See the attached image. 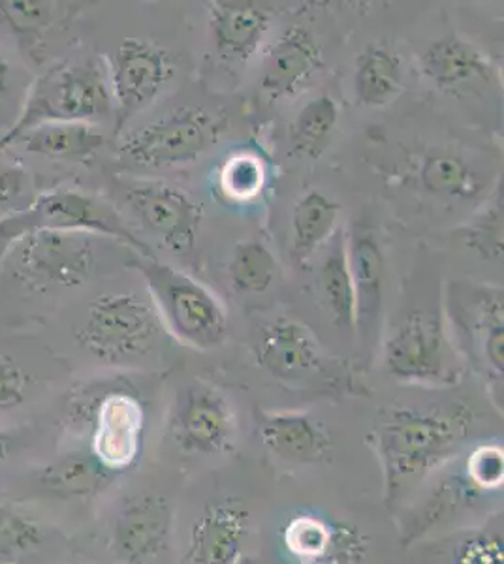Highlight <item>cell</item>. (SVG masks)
Wrapping results in <instances>:
<instances>
[{"label": "cell", "instance_id": "cell-23", "mask_svg": "<svg viewBox=\"0 0 504 564\" xmlns=\"http://www.w3.org/2000/svg\"><path fill=\"white\" fill-rule=\"evenodd\" d=\"M403 61L386 44L365 45L354 63V95L365 108H384L401 95Z\"/></svg>", "mask_w": 504, "mask_h": 564}, {"label": "cell", "instance_id": "cell-3", "mask_svg": "<svg viewBox=\"0 0 504 564\" xmlns=\"http://www.w3.org/2000/svg\"><path fill=\"white\" fill-rule=\"evenodd\" d=\"M148 286L151 303L160 324L186 347L215 350L228 335V316L217 295L157 258L138 257L130 260Z\"/></svg>", "mask_w": 504, "mask_h": 564}, {"label": "cell", "instance_id": "cell-35", "mask_svg": "<svg viewBox=\"0 0 504 564\" xmlns=\"http://www.w3.org/2000/svg\"><path fill=\"white\" fill-rule=\"evenodd\" d=\"M467 243L484 258L503 257V204L495 202L467 230Z\"/></svg>", "mask_w": 504, "mask_h": 564}, {"label": "cell", "instance_id": "cell-9", "mask_svg": "<svg viewBox=\"0 0 504 564\" xmlns=\"http://www.w3.org/2000/svg\"><path fill=\"white\" fill-rule=\"evenodd\" d=\"M114 102L116 134L128 121L149 108L167 89L173 65L164 47L148 39H125L109 57H104Z\"/></svg>", "mask_w": 504, "mask_h": 564}, {"label": "cell", "instance_id": "cell-27", "mask_svg": "<svg viewBox=\"0 0 504 564\" xmlns=\"http://www.w3.org/2000/svg\"><path fill=\"white\" fill-rule=\"evenodd\" d=\"M339 106L330 95L313 98L290 124V145L298 156L320 159L330 148L339 127Z\"/></svg>", "mask_w": 504, "mask_h": 564}, {"label": "cell", "instance_id": "cell-16", "mask_svg": "<svg viewBox=\"0 0 504 564\" xmlns=\"http://www.w3.org/2000/svg\"><path fill=\"white\" fill-rule=\"evenodd\" d=\"M256 361L281 382H303L326 369V358L309 327L292 318H277L256 340Z\"/></svg>", "mask_w": 504, "mask_h": 564}, {"label": "cell", "instance_id": "cell-31", "mask_svg": "<svg viewBox=\"0 0 504 564\" xmlns=\"http://www.w3.org/2000/svg\"><path fill=\"white\" fill-rule=\"evenodd\" d=\"M266 170L256 154L237 153L228 156L218 174V188L226 199L247 204L262 193Z\"/></svg>", "mask_w": 504, "mask_h": 564}, {"label": "cell", "instance_id": "cell-12", "mask_svg": "<svg viewBox=\"0 0 504 564\" xmlns=\"http://www.w3.org/2000/svg\"><path fill=\"white\" fill-rule=\"evenodd\" d=\"M279 539L294 564H362L369 552V539L360 527L319 510L288 518Z\"/></svg>", "mask_w": 504, "mask_h": 564}, {"label": "cell", "instance_id": "cell-2", "mask_svg": "<svg viewBox=\"0 0 504 564\" xmlns=\"http://www.w3.org/2000/svg\"><path fill=\"white\" fill-rule=\"evenodd\" d=\"M109 116H114V102L104 57L61 63L36 77L20 116L0 134V151L12 148L21 135L47 122L98 124Z\"/></svg>", "mask_w": 504, "mask_h": 564}, {"label": "cell", "instance_id": "cell-30", "mask_svg": "<svg viewBox=\"0 0 504 564\" xmlns=\"http://www.w3.org/2000/svg\"><path fill=\"white\" fill-rule=\"evenodd\" d=\"M44 531L36 521L0 502V564L18 563L39 550Z\"/></svg>", "mask_w": 504, "mask_h": 564}, {"label": "cell", "instance_id": "cell-13", "mask_svg": "<svg viewBox=\"0 0 504 564\" xmlns=\"http://www.w3.org/2000/svg\"><path fill=\"white\" fill-rule=\"evenodd\" d=\"M82 411L90 423V454L114 475L135 465L146 425L140 399L125 390H109L85 401Z\"/></svg>", "mask_w": 504, "mask_h": 564}, {"label": "cell", "instance_id": "cell-14", "mask_svg": "<svg viewBox=\"0 0 504 564\" xmlns=\"http://www.w3.org/2000/svg\"><path fill=\"white\" fill-rule=\"evenodd\" d=\"M173 508L162 495H136L122 502L111 531V552L122 564H154L167 552Z\"/></svg>", "mask_w": 504, "mask_h": 564}, {"label": "cell", "instance_id": "cell-20", "mask_svg": "<svg viewBox=\"0 0 504 564\" xmlns=\"http://www.w3.org/2000/svg\"><path fill=\"white\" fill-rule=\"evenodd\" d=\"M421 72L437 89L461 93L492 82L493 66L469 40L448 34L421 55Z\"/></svg>", "mask_w": 504, "mask_h": 564}, {"label": "cell", "instance_id": "cell-7", "mask_svg": "<svg viewBox=\"0 0 504 564\" xmlns=\"http://www.w3.org/2000/svg\"><path fill=\"white\" fill-rule=\"evenodd\" d=\"M95 243L96 236L84 231H29L10 245L4 258L21 286L45 294L87 282L95 270Z\"/></svg>", "mask_w": 504, "mask_h": 564}, {"label": "cell", "instance_id": "cell-32", "mask_svg": "<svg viewBox=\"0 0 504 564\" xmlns=\"http://www.w3.org/2000/svg\"><path fill=\"white\" fill-rule=\"evenodd\" d=\"M57 4L53 2H32V0H7L0 2V21L12 29L18 39L29 44L44 39V34L57 21Z\"/></svg>", "mask_w": 504, "mask_h": 564}, {"label": "cell", "instance_id": "cell-33", "mask_svg": "<svg viewBox=\"0 0 504 564\" xmlns=\"http://www.w3.org/2000/svg\"><path fill=\"white\" fill-rule=\"evenodd\" d=\"M480 327H482V352L485 364L497 377H503L504 369V324L503 292L490 294L480 302Z\"/></svg>", "mask_w": 504, "mask_h": 564}, {"label": "cell", "instance_id": "cell-25", "mask_svg": "<svg viewBox=\"0 0 504 564\" xmlns=\"http://www.w3.org/2000/svg\"><path fill=\"white\" fill-rule=\"evenodd\" d=\"M320 302L326 308L333 326L356 332V292L352 282L346 236L339 231L335 245L328 252L319 270Z\"/></svg>", "mask_w": 504, "mask_h": 564}, {"label": "cell", "instance_id": "cell-4", "mask_svg": "<svg viewBox=\"0 0 504 564\" xmlns=\"http://www.w3.org/2000/svg\"><path fill=\"white\" fill-rule=\"evenodd\" d=\"M36 230L84 231L96 238L117 239L138 250L140 257L153 258L146 241L128 228L116 207L76 188L39 194L20 212L0 217V249H4V257L13 241Z\"/></svg>", "mask_w": 504, "mask_h": 564}, {"label": "cell", "instance_id": "cell-11", "mask_svg": "<svg viewBox=\"0 0 504 564\" xmlns=\"http://www.w3.org/2000/svg\"><path fill=\"white\" fill-rule=\"evenodd\" d=\"M179 448L196 456H223L236 448L237 420L230 399L207 382L186 386L172 417Z\"/></svg>", "mask_w": 504, "mask_h": 564}, {"label": "cell", "instance_id": "cell-37", "mask_svg": "<svg viewBox=\"0 0 504 564\" xmlns=\"http://www.w3.org/2000/svg\"><path fill=\"white\" fill-rule=\"evenodd\" d=\"M29 388V375L25 369L10 358L0 354V411H10L25 401Z\"/></svg>", "mask_w": 504, "mask_h": 564}, {"label": "cell", "instance_id": "cell-5", "mask_svg": "<svg viewBox=\"0 0 504 564\" xmlns=\"http://www.w3.org/2000/svg\"><path fill=\"white\" fill-rule=\"evenodd\" d=\"M160 326L153 303L146 297L135 292L104 294L89 303L76 327V340L106 364H128L154 347Z\"/></svg>", "mask_w": 504, "mask_h": 564}, {"label": "cell", "instance_id": "cell-24", "mask_svg": "<svg viewBox=\"0 0 504 564\" xmlns=\"http://www.w3.org/2000/svg\"><path fill=\"white\" fill-rule=\"evenodd\" d=\"M339 215L337 202L320 191H309L298 198L290 218V247L296 262H309L335 236Z\"/></svg>", "mask_w": 504, "mask_h": 564}, {"label": "cell", "instance_id": "cell-29", "mask_svg": "<svg viewBox=\"0 0 504 564\" xmlns=\"http://www.w3.org/2000/svg\"><path fill=\"white\" fill-rule=\"evenodd\" d=\"M421 185L439 198L467 199L480 193L479 177L461 156L429 154L420 172Z\"/></svg>", "mask_w": 504, "mask_h": 564}, {"label": "cell", "instance_id": "cell-22", "mask_svg": "<svg viewBox=\"0 0 504 564\" xmlns=\"http://www.w3.org/2000/svg\"><path fill=\"white\" fill-rule=\"evenodd\" d=\"M108 138L89 122H47L21 135L15 145L26 153L58 162H89Z\"/></svg>", "mask_w": 504, "mask_h": 564}, {"label": "cell", "instance_id": "cell-8", "mask_svg": "<svg viewBox=\"0 0 504 564\" xmlns=\"http://www.w3.org/2000/svg\"><path fill=\"white\" fill-rule=\"evenodd\" d=\"M383 364L392 379L412 386L447 388L458 384L463 372L441 322L421 311L389 332Z\"/></svg>", "mask_w": 504, "mask_h": 564}, {"label": "cell", "instance_id": "cell-10", "mask_svg": "<svg viewBox=\"0 0 504 564\" xmlns=\"http://www.w3.org/2000/svg\"><path fill=\"white\" fill-rule=\"evenodd\" d=\"M130 212L173 254H189L196 247L204 207L191 194L167 181L132 180L122 183Z\"/></svg>", "mask_w": 504, "mask_h": 564}, {"label": "cell", "instance_id": "cell-18", "mask_svg": "<svg viewBox=\"0 0 504 564\" xmlns=\"http://www.w3.org/2000/svg\"><path fill=\"white\" fill-rule=\"evenodd\" d=\"M249 531V510L242 500L213 502L192 525L186 564H242Z\"/></svg>", "mask_w": 504, "mask_h": 564}, {"label": "cell", "instance_id": "cell-34", "mask_svg": "<svg viewBox=\"0 0 504 564\" xmlns=\"http://www.w3.org/2000/svg\"><path fill=\"white\" fill-rule=\"evenodd\" d=\"M467 488L473 491H498L504 481V452L498 444H480L465 462Z\"/></svg>", "mask_w": 504, "mask_h": 564}, {"label": "cell", "instance_id": "cell-28", "mask_svg": "<svg viewBox=\"0 0 504 564\" xmlns=\"http://www.w3.org/2000/svg\"><path fill=\"white\" fill-rule=\"evenodd\" d=\"M277 260L260 241H239L232 250L228 276L239 294L258 295L271 289L277 279Z\"/></svg>", "mask_w": 504, "mask_h": 564}, {"label": "cell", "instance_id": "cell-15", "mask_svg": "<svg viewBox=\"0 0 504 564\" xmlns=\"http://www.w3.org/2000/svg\"><path fill=\"white\" fill-rule=\"evenodd\" d=\"M324 68V47L305 23H294L271 45L264 57L260 90L274 102L303 93Z\"/></svg>", "mask_w": 504, "mask_h": 564}, {"label": "cell", "instance_id": "cell-40", "mask_svg": "<svg viewBox=\"0 0 504 564\" xmlns=\"http://www.w3.org/2000/svg\"><path fill=\"white\" fill-rule=\"evenodd\" d=\"M12 452V438L4 431H0V463L7 462Z\"/></svg>", "mask_w": 504, "mask_h": 564}, {"label": "cell", "instance_id": "cell-17", "mask_svg": "<svg viewBox=\"0 0 504 564\" xmlns=\"http://www.w3.org/2000/svg\"><path fill=\"white\" fill-rule=\"evenodd\" d=\"M258 436L281 462L296 467L322 465L332 459V435L319 417L309 412H258Z\"/></svg>", "mask_w": 504, "mask_h": 564}, {"label": "cell", "instance_id": "cell-36", "mask_svg": "<svg viewBox=\"0 0 504 564\" xmlns=\"http://www.w3.org/2000/svg\"><path fill=\"white\" fill-rule=\"evenodd\" d=\"M453 564H504L503 536L497 532L467 536L453 553Z\"/></svg>", "mask_w": 504, "mask_h": 564}, {"label": "cell", "instance_id": "cell-38", "mask_svg": "<svg viewBox=\"0 0 504 564\" xmlns=\"http://www.w3.org/2000/svg\"><path fill=\"white\" fill-rule=\"evenodd\" d=\"M31 188L25 170L15 164H0V217L20 212L18 204L23 202Z\"/></svg>", "mask_w": 504, "mask_h": 564}, {"label": "cell", "instance_id": "cell-6", "mask_svg": "<svg viewBox=\"0 0 504 564\" xmlns=\"http://www.w3.org/2000/svg\"><path fill=\"white\" fill-rule=\"evenodd\" d=\"M226 127L223 113L205 108L179 109L122 135L117 154L128 166H181L204 156L223 138Z\"/></svg>", "mask_w": 504, "mask_h": 564}, {"label": "cell", "instance_id": "cell-39", "mask_svg": "<svg viewBox=\"0 0 504 564\" xmlns=\"http://www.w3.org/2000/svg\"><path fill=\"white\" fill-rule=\"evenodd\" d=\"M10 76H12V66H10V61H8L4 53H0V95L8 89Z\"/></svg>", "mask_w": 504, "mask_h": 564}, {"label": "cell", "instance_id": "cell-21", "mask_svg": "<svg viewBox=\"0 0 504 564\" xmlns=\"http://www.w3.org/2000/svg\"><path fill=\"white\" fill-rule=\"evenodd\" d=\"M346 257L356 292V326L377 322L383 311L384 252L375 231L356 226L346 238Z\"/></svg>", "mask_w": 504, "mask_h": 564}, {"label": "cell", "instance_id": "cell-19", "mask_svg": "<svg viewBox=\"0 0 504 564\" xmlns=\"http://www.w3.org/2000/svg\"><path fill=\"white\" fill-rule=\"evenodd\" d=\"M207 7L211 42L218 57L226 63H249L268 39L274 8L249 0H215Z\"/></svg>", "mask_w": 504, "mask_h": 564}, {"label": "cell", "instance_id": "cell-26", "mask_svg": "<svg viewBox=\"0 0 504 564\" xmlns=\"http://www.w3.org/2000/svg\"><path fill=\"white\" fill-rule=\"evenodd\" d=\"M114 473H109L93 454H71L40 473V481L50 494L61 499H87L108 486Z\"/></svg>", "mask_w": 504, "mask_h": 564}, {"label": "cell", "instance_id": "cell-1", "mask_svg": "<svg viewBox=\"0 0 504 564\" xmlns=\"http://www.w3.org/2000/svg\"><path fill=\"white\" fill-rule=\"evenodd\" d=\"M471 425L473 412L461 403L378 412L367 443L380 465L386 505L396 507L412 486L458 456Z\"/></svg>", "mask_w": 504, "mask_h": 564}]
</instances>
